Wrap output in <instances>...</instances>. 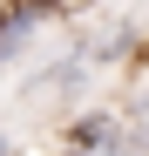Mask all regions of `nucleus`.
<instances>
[{
	"mask_svg": "<svg viewBox=\"0 0 149 156\" xmlns=\"http://www.w3.org/2000/svg\"><path fill=\"white\" fill-rule=\"evenodd\" d=\"M81 82H88V68H81V55L68 48L61 61H47V68H34V75H27V88H20V95H27V102H54V95H74Z\"/></svg>",
	"mask_w": 149,
	"mask_h": 156,
	"instance_id": "nucleus-4",
	"label": "nucleus"
},
{
	"mask_svg": "<svg viewBox=\"0 0 149 156\" xmlns=\"http://www.w3.org/2000/svg\"><path fill=\"white\" fill-rule=\"evenodd\" d=\"M115 129H122V109L95 102V109H81V115L61 129V156H102V149L115 143Z\"/></svg>",
	"mask_w": 149,
	"mask_h": 156,
	"instance_id": "nucleus-2",
	"label": "nucleus"
},
{
	"mask_svg": "<svg viewBox=\"0 0 149 156\" xmlns=\"http://www.w3.org/2000/svg\"><path fill=\"white\" fill-rule=\"evenodd\" d=\"M102 156H149V115H122L115 143H109Z\"/></svg>",
	"mask_w": 149,
	"mask_h": 156,
	"instance_id": "nucleus-5",
	"label": "nucleus"
},
{
	"mask_svg": "<svg viewBox=\"0 0 149 156\" xmlns=\"http://www.w3.org/2000/svg\"><path fill=\"white\" fill-rule=\"evenodd\" d=\"M122 115H149V82H142V88L129 95V109H122Z\"/></svg>",
	"mask_w": 149,
	"mask_h": 156,
	"instance_id": "nucleus-6",
	"label": "nucleus"
},
{
	"mask_svg": "<svg viewBox=\"0 0 149 156\" xmlns=\"http://www.w3.org/2000/svg\"><path fill=\"white\" fill-rule=\"evenodd\" d=\"M47 20H54V0H0V68H14L27 55Z\"/></svg>",
	"mask_w": 149,
	"mask_h": 156,
	"instance_id": "nucleus-1",
	"label": "nucleus"
},
{
	"mask_svg": "<svg viewBox=\"0 0 149 156\" xmlns=\"http://www.w3.org/2000/svg\"><path fill=\"white\" fill-rule=\"evenodd\" d=\"M129 61H136V68H149V41H136V55H129Z\"/></svg>",
	"mask_w": 149,
	"mask_h": 156,
	"instance_id": "nucleus-7",
	"label": "nucleus"
},
{
	"mask_svg": "<svg viewBox=\"0 0 149 156\" xmlns=\"http://www.w3.org/2000/svg\"><path fill=\"white\" fill-rule=\"evenodd\" d=\"M0 156H14V143H7V136H0Z\"/></svg>",
	"mask_w": 149,
	"mask_h": 156,
	"instance_id": "nucleus-8",
	"label": "nucleus"
},
{
	"mask_svg": "<svg viewBox=\"0 0 149 156\" xmlns=\"http://www.w3.org/2000/svg\"><path fill=\"white\" fill-rule=\"evenodd\" d=\"M136 41H142V34H136V20H115L109 34H81V41H68V48L81 55V68H115V61H129V55H136Z\"/></svg>",
	"mask_w": 149,
	"mask_h": 156,
	"instance_id": "nucleus-3",
	"label": "nucleus"
}]
</instances>
